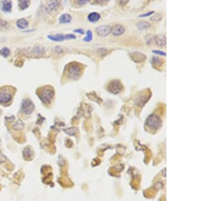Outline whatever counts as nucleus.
Returning <instances> with one entry per match:
<instances>
[{"mask_svg": "<svg viewBox=\"0 0 203 201\" xmlns=\"http://www.w3.org/2000/svg\"><path fill=\"white\" fill-rule=\"evenodd\" d=\"M64 131H65V132L67 134H68V135H75V132H76V129L73 128H73H69L67 129H65Z\"/></svg>", "mask_w": 203, "mask_h": 201, "instance_id": "nucleus-27", "label": "nucleus"}, {"mask_svg": "<svg viewBox=\"0 0 203 201\" xmlns=\"http://www.w3.org/2000/svg\"><path fill=\"white\" fill-rule=\"evenodd\" d=\"M100 14L98 12H91L88 15L87 19L91 23H96L100 19Z\"/></svg>", "mask_w": 203, "mask_h": 201, "instance_id": "nucleus-14", "label": "nucleus"}, {"mask_svg": "<svg viewBox=\"0 0 203 201\" xmlns=\"http://www.w3.org/2000/svg\"><path fill=\"white\" fill-rule=\"evenodd\" d=\"M152 53H154V54H156V55L166 56V53L165 52H164V51H163L158 50V49H156V50H152Z\"/></svg>", "mask_w": 203, "mask_h": 201, "instance_id": "nucleus-28", "label": "nucleus"}, {"mask_svg": "<svg viewBox=\"0 0 203 201\" xmlns=\"http://www.w3.org/2000/svg\"><path fill=\"white\" fill-rule=\"evenodd\" d=\"M154 39L155 44L159 46H164L167 42V39L164 35H158L154 37Z\"/></svg>", "mask_w": 203, "mask_h": 201, "instance_id": "nucleus-12", "label": "nucleus"}, {"mask_svg": "<svg viewBox=\"0 0 203 201\" xmlns=\"http://www.w3.org/2000/svg\"><path fill=\"white\" fill-rule=\"evenodd\" d=\"M35 106L32 102L29 99H25L22 102L21 109L24 114H30L34 111Z\"/></svg>", "mask_w": 203, "mask_h": 201, "instance_id": "nucleus-6", "label": "nucleus"}, {"mask_svg": "<svg viewBox=\"0 0 203 201\" xmlns=\"http://www.w3.org/2000/svg\"><path fill=\"white\" fill-rule=\"evenodd\" d=\"M12 100V93L9 88L4 87L0 90V102L8 103Z\"/></svg>", "mask_w": 203, "mask_h": 201, "instance_id": "nucleus-5", "label": "nucleus"}, {"mask_svg": "<svg viewBox=\"0 0 203 201\" xmlns=\"http://www.w3.org/2000/svg\"><path fill=\"white\" fill-rule=\"evenodd\" d=\"M88 2V1H87V0H79V1H78V4H79V5H84V4H87Z\"/></svg>", "mask_w": 203, "mask_h": 201, "instance_id": "nucleus-33", "label": "nucleus"}, {"mask_svg": "<svg viewBox=\"0 0 203 201\" xmlns=\"http://www.w3.org/2000/svg\"><path fill=\"white\" fill-rule=\"evenodd\" d=\"M111 33L114 36H120L125 33V28L121 25H116L111 28Z\"/></svg>", "mask_w": 203, "mask_h": 201, "instance_id": "nucleus-11", "label": "nucleus"}, {"mask_svg": "<svg viewBox=\"0 0 203 201\" xmlns=\"http://www.w3.org/2000/svg\"><path fill=\"white\" fill-rule=\"evenodd\" d=\"M136 25H137V29L140 30V31H146V30H148L151 26L150 23L145 20L140 21L139 23H137Z\"/></svg>", "mask_w": 203, "mask_h": 201, "instance_id": "nucleus-13", "label": "nucleus"}, {"mask_svg": "<svg viewBox=\"0 0 203 201\" xmlns=\"http://www.w3.org/2000/svg\"><path fill=\"white\" fill-rule=\"evenodd\" d=\"M130 56L133 61L135 62H143L146 59V55L143 53L140 52V51H134V52L131 54Z\"/></svg>", "mask_w": 203, "mask_h": 201, "instance_id": "nucleus-9", "label": "nucleus"}, {"mask_svg": "<svg viewBox=\"0 0 203 201\" xmlns=\"http://www.w3.org/2000/svg\"><path fill=\"white\" fill-rule=\"evenodd\" d=\"M123 89L121 82L119 80H113L109 84L107 90L113 94H118Z\"/></svg>", "mask_w": 203, "mask_h": 201, "instance_id": "nucleus-4", "label": "nucleus"}, {"mask_svg": "<svg viewBox=\"0 0 203 201\" xmlns=\"http://www.w3.org/2000/svg\"><path fill=\"white\" fill-rule=\"evenodd\" d=\"M96 33L101 37H106L111 33V27L109 25H101L96 28Z\"/></svg>", "mask_w": 203, "mask_h": 201, "instance_id": "nucleus-7", "label": "nucleus"}, {"mask_svg": "<svg viewBox=\"0 0 203 201\" xmlns=\"http://www.w3.org/2000/svg\"><path fill=\"white\" fill-rule=\"evenodd\" d=\"M81 74V68L76 64H73L69 66L67 71V75L69 78L73 80H76L79 78Z\"/></svg>", "mask_w": 203, "mask_h": 201, "instance_id": "nucleus-3", "label": "nucleus"}, {"mask_svg": "<svg viewBox=\"0 0 203 201\" xmlns=\"http://www.w3.org/2000/svg\"><path fill=\"white\" fill-rule=\"evenodd\" d=\"M24 127V124L20 120H18V121H17L15 124L12 126V128L15 129V130L16 131H20L22 130Z\"/></svg>", "mask_w": 203, "mask_h": 201, "instance_id": "nucleus-20", "label": "nucleus"}, {"mask_svg": "<svg viewBox=\"0 0 203 201\" xmlns=\"http://www.w3.org/2000/svg\"><path fill=\"white\" fill-rule=\"evenodd\" d=\"M33 155V151L31 150V149L29 148V147H27L24 149L23 150V156L26 159H28V158H31Z\"/></svg>", "mask_w": 203, "mask_h": 201, "instance_id": "nucleus-19", "label": "nucleus"}, {"mask_svg": "<svg viewBox=\"0 0 203 201\" xmlns=\"http://www.w3.org/2000/svg\"><path fill=\"white\" fill-rule=\"evenodd\" d=\"M129 1H125V0H123V1H118V4L121 6H125V4H127V3H128Z\"/></svg>", "mask_w": 203, "mask_h": 201, "instance_id": "nucleus-32", "label": "nucleus"}, {"mask_svg": "<svg viewBox=\"0 0 203 201\" xmlns=\"http://www.w3.org/2000/svg\"><path fill=\"white\" fill-rule=\"evenodd\" d=\"M19 3V6H20V9L22 10H25L26 8H28V6H29V1H27V0H25V1H18Z\"/></svg>", "mask_w": 203, "mask_h": 201, "instance_id": "nucleus-22", "label": "nucleus"}, {"mask_svg": "<svg viewBox=\"0 0 203 201\" xmlns=\"http://www.w3.org/2000/svg\"><path fill=\"white\" fill-rule=\"evenodd\" d=\"M146 125L151 130L156 131L161 127L162 121L158 115L152 114L149 115L146 118Z\"/></svg>", "mask_w": 203, "mask_h": 201, "instance_id": "nucleus-2", "label": "nucleus"}, {"mask_svg": "<svg viewBox=\"0 0 203 201\" xmlns=\"http://www.w3.org/2000/svg\"><path fill=\"white\" fill-rule=\"evenodd\" d=\"M75 32H76V33H78L80 34H84V31L82 29H76L74 31Z\"/></svg>", "mask_w": 203, "mask_h": 201, "instance_id": "nucleus-34", "label": "nucleus"}, {"mask_svg": "<svg viewBox=\"0 0 203 201\" xmlns=\"http://www.w3.org/2000/svg\"><path fill=\"white\" fill-rule=\"evenodd\" d=\"M72 20V17L70 14H63L61 15L59 18V20L60 23L62 24H66V23H69Z\"/></svg>", "mask_w": 203, "mask_h": 201, "instance_id": "nucleus-17", "label": "nucleus"}, {"mask_svg": "<svg viewBox=\"0 0 203 201\" xmlns=\"http://www.w3.org/2000/svg\"><path fill=\"white\" fill-rule=\"evenodd\" d=\"M10 49L7 47H4V48L0 49V54L4 56V57H8L10 55Z\"/></svg>", "mask_w": 203, "mask_h": 201, "instance_id": "nucleus-26", "label": "nucleus"}, {"mask_svg": "<svg viewBox=\"0 0 203 201\" xmlns=\"http://www.w3.org/2000/svg\"><path fill=\"white\" fill-rule=\"evenodd\" d=\"M17 27H18L19 29H26L28 26H29V23L28 21L26 20L25 18H21L20 20H18L17 21Z\"/></svg>", "mask_w": 203, "mask_h": 201, "instance_id": "nucleus-18", "label": "nucleus"}, {"mask_svg": "<svg viewBox=\"0 0 203 201\" xmlns=\"http://www.w3.org/2000/svg\"><path fill=\"white\" fill-rule=\"evenodd\" d=\"M152 61L154 64H156L157 66H161L163 63V60L161 58H160L157 56H154V57L152 58Z\"/></svg>", "mask_w": 203, "mask_h": 201, "instance_id": "nucleus-21", "label": "nucleus"}, {"mask_svg": "<svg viewBox=\"0 0 203 201\" xmlns=\"http://www.w3.org/2000/svg\"><path fill=\"white\" fill-rule=\"evenodd\" d=\"M12 2L10 1H3L1 2V10L5 12H10L12 10Z\"/></svg>", "mask_w": 203, "mask_h": 201, "instance_id": "nucleus-15", "label": "nucleus"}, {"mask_svg": "<svg viewBox=\"0 0 203 201\" xmlns=\"http://www.w3.org/2000/svg\"><path fill=\"white\" fill-rule=\"evenodd\" d=\"M154 11H150V12H146V13H144V14H142L141 15H140L139 17L140 18H142V17H148V16H151V15L154 14Z\"/></svg>", "mask_w": 203, "mask_h": 201, "instance_id": "nucleus-29", "label": "nucleus"}, {"mask_svg": "<svg viewBox=\"0 0 203 201\" xmlns=\"http://www.w3.org/2000/svg\"><path fill=\"white\" fill-rule=\"evenodd\" d=\"M150 20L154 21V22H159L162 20V15L161 14H159V13L155 14L152 16H151Z\"/></svg>", "mask_w": 203, "mask_h": 201, "instance_id": "nucleus-25", "label": "nucleus"}, {"mask_svg": "<svg viewBox=\"0 0 203 201\" xmlns=\"http://www.w3.org/2000/svg\"><path fill=\"white\" fill-rule=\"evenodd\" d=\"M0 145H1V140H0Z\"/></svg>", "mask_w": 203, "mask_h": 201, "instance_id": "nucleus-35", "label": "nucleus"}, {"mask_svg": "<svg viewBox=\"0 0 203 201\" xmlns=\"http://www.w3.org/2000/svg\"><path fill=\"white\" fill-rule=\"evenodd\" d=\"M40 100L45 104H50L51 100L54 96V92L51 87H43L39 90V93H37Z\"/></svg>", "mask_w": 203, "mask_h": 201, "instance_id": "nucleus-1", "label": "nucleus"}, {"mask_svg": "<svg viewBox=\"0 0 203 201\" xmlns=\"http://www.w3.org/2000/svg\"><path fill=\"white\" fill-rule=\"evenodd\" d=\"M76 38V36L73 34H67L66 35H65V39H75Z\"/></svg>", "mask_w": 203, "mask_h": 201, "instance_id": "nucleus-30", "label": "nucleus"}, {"mask_svg": "<svg viewBox=\"0 0 203 201\" xmlns=\"http://www.w3.org/2000/svg\"><path fill=\"white\" fill-rule=\"evenodd\" d=\"M6 161V157L0 152V163H4V162H5Z\"/></svg>", "mask_w": 203, "mask_h": 201, "instance_id": "nucleus-31", "label": "nucleus"}, {"mask_svg": "<svg viewBox=\"0 0 203 201\" xmlns=\"http://www.w3.org/2000/svg\"><path fill=\"white\" fill-rule=\"evenodd\" d=\"M150 96H148L147 94H140L135 100V104L137 106L139 107H143L144 105L146 104V103L148 101L149 98Z\"/></svg>", "mask_w": 203, "mask_h": 201, "instance_id": "nucleus-8", "label": "nucleus"}, {"mask_svg": "<svg viewBox=\"0 0 203 201\" xmlns=\"http://www.w3.org/2000/svg\"><path fill=\"white\" fill-rule=\"evenodd\" d=\"M49 39L54 41V42H62L65 39V36L62 34H56V35H51L47 36Z\"/></svg>", "mask_w": 203, "mask_h": 201, "instance_id": "nucleus-16", "label": "nucleus"}, {"mask_svg": "<svg viewBox=\"0 0 203 201\" xmlns=\"http://www.w3.org/2000/svg\"><path fill=\"white\" fill-rule=\"evenodd\" d=\"M86 34H87V36H86L83 39V41L85 42H91V41L92 40V38H93V34H92V31H90V30H88V31H87V33H86Z\"/></svg>", "mask_w": 203, "mask_h": 201, "instance_id": "nucleus-24", "label": "nucleus"}, {"mask_svg": "<svg viewBox=\"0 0 203 201\" xmlns=\"http://www.w3.org/2000/svg\"><path fill=\"white\" fill-rule=\"evenodd\" d=\"M60 1H49L47 4L46 7H45V10L47 13H50L51 12L56 11L59 8Z\"/></svg>", "mask_w": 203, "mask_h": 201, "instance_id": "nucleus-10", "label": "nucleus"}, {"mask_svg": "<svg viewBox=\"0 0 203 201\" xmlns=\"http://www.w3.org/2000/svg\"><path fill=\"white\" fill-rule=\"evenodd\" d=\"M34 51L36 54L42 55L44 54L45 50L42 46H38L37 45V46H35V47L34 48Z\"/></svg>", "mask_w": 203, "mask_h": 201, "instance_id": "nucleus-23", "label": "nucleus"}]
</instances>
